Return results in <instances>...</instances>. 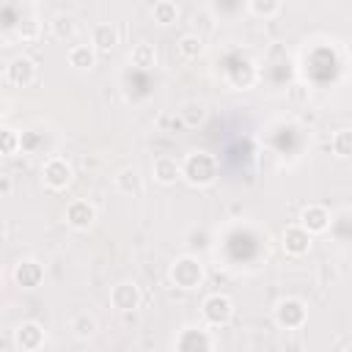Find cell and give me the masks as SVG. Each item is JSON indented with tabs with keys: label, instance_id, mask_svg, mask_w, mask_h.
Instances as JSON below:
<instances>
[{
	"label": "cell",
	"instance_id": "1",
	"mask_svg": "<svg viewBox=\"0 0 352 352\" xmlns=\"http://www.w3.org/2000/svg\"><path fill=\"white\" fill-rule=\"evenodd\" d=\"M182 176L195 187H206L217 179V160L206 151H192L182 162Z\"/></svg>",
	"mask_w": 352,
	"mask_h": 352
},
{
	"label": "cell",
	"instance_id": "2",
	"mask_svg": "<svg viewBox=\"0 0 352 352\" xmlns=\"http://www.w3.org/2000/svg\"><path fill=\"white\" fill-rule=\"evenodd\" d=\"M168 278L173 280V286H179L184 292H192V289H198L204 283V264L195 256H179L170 264Z\"/></svg>",
	"mask_w": 352,
	"mask_h": 352
},
{
	"label": "cell",
	"instance_id": "3",
	"mask_svg": "<svg viewBox=\"0 0 352 352\" xmlns=\"http://www.w3.org/2000/svg\"><path fill=\"white\" fill-rule=\"evenodd\" d=\"M201 314L209 327H226L234 319V300L226 294H209L201 305Z\"/></svg>",
	"mask_w": 352,
	"mask_h": 352
},
{
	"label": "cell",
	"instance_id": "4",
	"mask_svg": "<svg viewBox=\"0 0 352 352\" xmlns=\"http://www.w3.org/2000/svg\"><path fill=\"white\" fill-rule=\"evenodd\" d=\"M272 316H275V322H278L283 330H297V327L305 324L308 308H305V302L297 300V297H283V300H278Z\"/></svg>",
	"mask_w": 352,
	"mask_h": 352
},
{
	"label": "cell",
	"instance_id": "5",
	"mask_svg": "<svg viewBox=\"0 0 352 352\" xmlns=\"http://www.w3.org/2000/svg\"><path fill=\"white\" fill-rule=\"evenodd\" d=\"M6 82L11 85V88H28V85H33L36 82V77H38V66H36V60L33 58H28V55H19V58H14L8 66H6Z\"/></svg>",
	"mask_w": 352,
	"mask_h": 352
},
{
	"label": "cell",
	"instance_id": "6",
	"mask_svg": "<svg viewBox=\"0 0 352 352\" xmlns=\"http://www.w3.org/2000/svg\"><path fill=\"white\" fill-rule=\"evenodd\" d=\"M72 176H74V170H72V165H69L63 157H50V160L41 165V179H44V184H47L50 190H55V192L66 190V187L72 184Z\"/></svg>",
	"mask_w": 352,
	"mask_h": 352
},
{
	"label": "cell",
	"instance_id": "7",
	"mask_svg": "<svg viewBox=\"0 0 352 352\" xmlns=\"http://www.w3.org/2000/svg\"><path fill=\"white\" fill-rule=\"evenodd\" d=\"M140 302H143V294H140L138 283H132V280H121L110 289V305L121 314H129V311L140 308Z\"/></svg>",
	"mask_w": 352,
	"mask_h": 352
},
{
	"label": "cell",
	"instance_id": "8",
	"mask_svg": "<svg viewBox=\"0 0 352 352\" xmlns=\"http://www.w3.org/2000/svg\"><path fill=\"white\" fill-rule=\"evenodd\" d=\"M94 220H96L94 204H88V201H82V198H74V201L66 206V223H69L72 228L88 231V228L94 226Z\"/></svg>",
	"mask_w": 352,
	"mask_h": 352
},
{
	"label": "cell",
	"instance_id": "9",
	"mask_svg": "<svg viewBox=\"0 0 352 352\" xmlns=\"http://www.w3.org/2000/svg\"><path fill=\"white\" fill-rule=\"evenodd\" d=\"M176 352H212V338L201 327H184L176 338Z\"/></svg>",
	"mask_w": 352,
	"mask_h": 352
},
{
	"label": "cell",
	"instance_id": "10",
	"mask_svg": "<svg viewBox=\"0 0 352 352\" xmlns=\"http://www.w3.org/2000/svg\"><path fill=\"white\" fill-rule=\"evenodd\" d=\"M14 280L22 286V289H36L41 280H44V267L36 261V258H19L14 264Z\"/></svg>",
	"mask_w": 352,
	"mask_h": 352
},
{
	"label": "cell",
	"instance_id": "11",
	"mask_svg": "<svg viewBox=\"0 0 352 352\" xmlns=\"http://www.w3.org/2000/svg\"><path fill=\"white\" fill-rule=\"evenodd\" d=\"M297 226H302L311 236H314V234H324V231L330 228V212H327L324 206H319V204H308V206L302 209Z\"/></svg>",
	"mask_w": 352,
	"mask_h": 352
},
{
	"label": "cell",
	"instance_id": "12",
	"mask_svg": "<svg viewBox=\"0 0 352 352\" xmlns=\"http://www.w3.org/2000/svg\"><path fill=\"white\" fill-rule=\"evenodd\" d=\"M44 327L38 324V322H22L19 327H16V333H14V341H16V346L22 349V352H36V349H41V344H44Z\"/></svg>",
	"mask_w": 352,
	"mask_h": 352
},
{
	"label": "cell",
	"instance_id": "13",
	"mask_svg": "<svg viewBox=\"0 0 352 352\" xmlns=\"http://www.w3.org/2000/svg\"><path fill=\"white\" fill-rule=\"evenodd\" d=\"M311 242L314 239H311V234L302 226H289L283 231V250L289 256H305L311 250Z\"/></svg>",
	"mask_w": 352,
	"mask_h": 352
},
{
	"label": "cell",
	"instance_id": "14",
	"mask_svg": "<svg viewBox=\"0 0 352 352\" xmlns=\"http://www.w3.org/2000/svg\"><path fill=\"white\" fill-rule=\"evenodd\" d=\"M182 179V165L173 157H157L154 160V182L160 184H176Z\"/></svg>",
	"mask_w": 352,
	"mask_h": 352
},
{
	"label": "cell",
	"instance_id": "15",
	"mask_svg": "<svg viewBox=\"0 0 352 352\" xmlns=\"http://www.w3.org/2000/svg\"><path fill=\"white\" fill-rule=\"evenodd\" d=\"M116 44H118V30H116V25L102 22V25L94 28V33H91V47H94L96 52H110Z\"/></svg>",
	"mask_w": 352,
	"mask_h": 352
},
{
	"label": "cell",
	"instance_id": "16",
	"mask_svg": "<svg viewBox=\"0 0 352 352\" xmlns=\"http://www.w3.org/2000/svg\"><path fill=\"white\" fill-rule=\"evenodd\" d=\"M66 58H69V66H74V69H91L96 63V50L91 44H74V47H69Z\"/></svg>",
	"mask_w": 352,
	"mask_h": 352
},
{
	"label": "cell",
	"instance_id": "17",
	"mask_svg": "<svg viewBox=\"0 0 352 352\" xmlns=\"http://www.w3.org/2000/svg\"><path fill=\"white\" fill-rule=\"evenodd\" d=\"M176 47H179V55H182L184 60H198V58L204 55V50H206L204 38H201L198 33H184Z\"/></svg>",
	"mask_w": 352,
	"mask_h": 352
},
{
	"label": "cell",
	"instance_id": "18",
	"mask_svg": "<svg viewBox=\"0 0 352 352\" xmlns=\"http://www.w3.org/2000/svg\"><path fill=\"white\" fill-rule=\"evenodd\" d=\"M116 187H118V192H124V195H138V192H140V173H138V168H132V165L121 168V170L116 173Z\"/></svg>",
	"mask_w": 352,
	"mask_h": 352
},
{
	"label": "cell",
	"instance_id": "19",
	"mask_svg": "<svg viewBox=\"0 0 352 352\" xmlns=\"http://www.w3.org/2000/svg\"><path fill=\"white\" fill-rule=\"evenodd\" d=\"M151 19L160 25H173L179 19V6L173 0H157L151 6Z\"/></svg>",
	"mask_w": 352,
	"mask_h": 352
},
{
	"label": "cell",
	"instance_id": "20",
	"mask_svg": "<svg viewBox=\"0 0 352 352\" xmlns=\"http://www.w3.org/2000/svg\"><path fill=\"white\" fill-rule=\"evenodd\" d=\"M129 60H132V66H138V69H148V66H154V63H157V50H154V44H148V41L135 44Z\"/></svg>",
	"mask_w": 352,
	"mask_h": 352
},
{
	"label": "cell",
	"instance_id": "21",
	"mask_svg": "<svg viewBox=\"0 0 352 352\" xmlns=\"http://www.w3.org/2000/svg\"><path fill=\"white\" fill-rule=\"evenodd\" d=\"M179 118H182L184 126H198V124L206 118V107H204V102H195V99L184 102L182 110H179Z\"/></svg>",
	"mask_w": 352,
	"mask_h": 352
},
{
	"label": "cell",
	"instance_id": "22",
	"mask_svg": "<svg viewBox=\"0 0 352 352\" xmlns=\"http://www.w3.org/2000/svg\"><path fill=\"white\" fill-rule=\"evenodd\" d=\"M96 319L91 316V314H77V316H72V322H69V330L77 336V338H91L94 333H96Z\"/></svg>",
	"mask_w": 352,
	"mask_h": 352
},
{
	"label": "cell",
	"instance_id": "23",
	"mask_svg": "<svg viewBox=\"0 0 352 352\" xmlns=\"http://www.w3.org/2000/svg\"><path fill=\"white\" fill-rule=\"evenodd\" d=\"M330 148H333L336 157L349 160L352 157V129H338L333 135V140H330Z\"/></svg>",
	"mask_w": 352,
	"mask_h": 352
},
{
	"label": "cell",
	"instance_id": "24",
	"mask_svg": "<svg viewBox=\"0 0 352 352\" xmlns=\"http://www.w3.org/2000/svg\"><path fill=\"white\" fill-rule=\"evenodd\" d=\"M248 11L253 16H261V19H270V16H278L283 11V6L278 0H250L248 3Z\"/></svg>",
	"mask_w": 352,
	"mask_h": 352
},
{
	"label": "cell",
	"instance_id": "25",
	"mask_svg": "<svg viewBox=\"0 0 352 352\" xmlns=\"http://www.w3.org/2000/svg\"><path fill=\"white\" fill-rule=\"evenodd\" d=\"M50 28H52V36H55L58 41H66V38H72V36H74V30H77V25H74V19H72L69 14H60V16H55V19L50 22Z\"/></svg>",
	"mask_w": 352,
	"mask_h": 352
},
{
	"label": "cell",
	"instance_id": "26",
	"mask_svg": "<svg viewBox=\"0 0 352 352\" xmlns=\"http://www.w3.org/2000/svg\"><path fill=\"white\" fill-rule=\"evenodd\" d=\"M0 148H3L6 157H14L22 148V135L16 129H11V126H3L0 129Z\"/></svg>",
	"mask_w": 352,
	"mask_h": 352
},
{
	"label": "cell",
	"instance_id": "27",
	"mask_svg": "<svg viewBox=\"0 0 352 352\" xmlns=\"http://www.w3.org/2000/svg\"><path fill=\"white\" fill-rule=\"evenodd\" d=\"M38 33H41L38 19H22V22L16 25V36H19L22 41H36V38H38Z\"/></svg>",
	"mask_w": 352,
	"mask_h": 352
},
{
	"label": "cell",
	"instance_id": "28",
	"mask_svg": "<svg viewBox=\"0 0 352 352\" xmlns=\"http://www.w3.org/2000/svg\"><path fill=\"white\" fill-rule=\"evenodd\" d=\"M11 192V176H3L0 179V195H8Z\"/></svg>",
	"mask_w": 352,
	"mask_h": 352
},
{
	"label": "cell",
	"instance_id": "29",
	"mask_svg": "<svg viewBox=\"0 0 352 352\" xmlns=\"http://www.w3.org/2000/svg\"><path fill=\"white\" fill-rule=\"evenodd\" d=\"M344 352H352V344H346V349H344Z\"/></svg>",
	"mask_w": 352,
	"mask_h": 352
}]
</instances>
